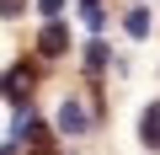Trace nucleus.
Here are the masks:
<instances>
[{"label": "nucleus", "mask_w": 160, "mask_h": 155, "mask_svg": "<svg viewBox=\"0 0 160 155\" xmlns=\"http://www.w3.org/2000/svg\"><path fill=\"white\" fill-rule=\"evenodd\" d=\"M0 96H11L16 107H27V96H32V64H16L11 75H0Z\"/></svg>", "instance_id": "f257e3e1"}, {"label": "nucleus", "mask_w": 160, "mask_h": 155, "mask_svg": "<svg viewBox=\"0 0 160 155\" xmlns=\"http://www.w3.org/2000/svg\"><path fill=\"white\" fill-rule=\"evenodd\" d=\"M86 128H91V112H86V107H80L75 96L59 102V134H86Z\"/></svg>", "instance_id": "f03ea898"}, {"label": "nucleus", "mask_w": 160, "mask_h": 155, "mask_svg": "<svg viewBox=\"0 0 160 155\" xmlns=\"http://www.w3.org/2000/svg\"><path fill=\"white\" fill-rule=\"evenodd\" d=\"M38 48L53 59V54H64V48H69V32H64L59 22H48V27H43V38H38Z\"/></svg>", "instance_id": "7ed1b4c3"}, {"label": "nucleus", "mask_w": 160, "mask_h": 155, "mask_svg": "<svg viewBox=\"0 0 160 155\" xmlns=\"http://www.w3.org/2000/svg\"><path fill=\"white\" fill-rule=\"evenodd\" d=\"M139 139H144L149 150H160V102H155V107H144V123H139Z\"/></svg>", "instance_id": "20e7f679"}, {"label": "nucleus", "mask_w": 160, "mask_h": 155, "mask_svg": "<svg viewBox=\"0 0 160 155\" xmlns=\"http://www.w3.org/2000/svg\"><path fill=\"white\" fill-rule=\"evenodd\" d=\"M123 27H128L133 38H144V32H149V11H144V6H133V11L123 16Z\"/></svg>", "instance_id": "39448f33"}, {"label": "nucleus", "mask_w": 160, "mask_h": 155, "mask_svg": "<svg viewBox=\"0 0 160 155\" xmlns=\"http://www.w3.org/2000/svg\"><path fill=\"white\" fill-rule=\"evenodd\" d=\"M102 64H107V43H91V48H86V70H91V75H96V70H102Z\"/></svg>", "instance_id": "423d86ee"}, {"label": "nucleus", "mask_w": 160, "mask_h": 155, "mask_svg": "<svg viewBox=\"0 0 160 155\" xmlns=\"http://www.w3.org/2000/svg\"><path fill=\"white\" fill-rule=\"evenodd\" d=\"M80 11H86V27H102V0H80Z\"/></svg>", "instance_id": "0eeeda50"}, {"label": "nucleus", "mask_w": 160, "mask_h": 155, "mask_svg": "<svg viewBox=\"0 0 160 155\" xmlns=\"http://www.w3.org/2000/svg\"><path fill=\"white\" fill-rule=\"evenodd\" d=\"M22 6L27 0H0V16H22Z\"/></svg>", "instance_id": "6e6552de"}, {"label": "nucleus", "mask_w": 160, "mask_h": 155, "mask_svg": "<svg viewBox=\"0 0 160 155\" xmlns=\"http://www.w3.org/2000/svg\"><path fill=\"white\" fill-rule=\"evenodd\" d=\"M38 11H43V16H59V11H64V0H38Z\"/></svg>", "instance_id": "1a4fd4ad"}, {"label": "nucleus", "mask_w": 160, "mask_h": 155, "mask_svg": "<svg viewBox=\"0 0 160 155\" xmlns=\"http://www.w3.org/2000/svg\"><path fill=\"white\" fill-rule=\"evenodd\" d=\"M6 155H22V150H6Z\"/></svg>", "instance_id": "9d476101"}]
</instances>
